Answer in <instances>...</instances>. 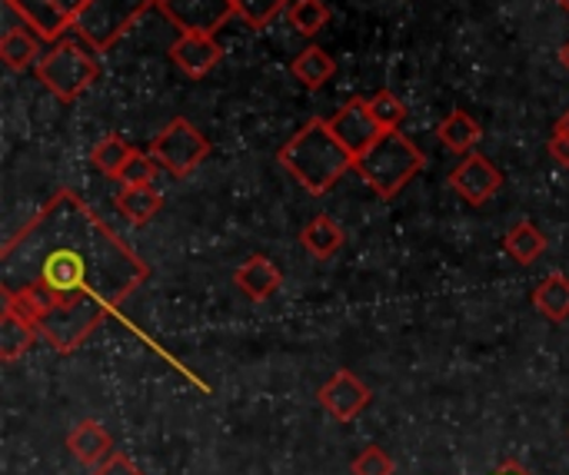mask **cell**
<instances>
[{
	"instance_id": "obj_1",
	"label": "cell",
	"mask_w": 569,
	"mask_h": 475,
	"mask_svg": "<svg viewBox=\"0 0 569 475\" xmlns=\"http://www.w3.org/2000/svg\"><path fill=\"white\" fill-rule=\"evenodd\" d=\"M17 243L37 256V266L23 286H3V306L30 320L57 353L80 346L147 273L113 230L67 190L37 213Z\"/></svg>"
},
{
	"instance_id": "obj_2",
	"label": "cell",
	"mask_w": 569,
	"mask_h": 475,
	"mask_svg": "<svg viewBox=\"0 0 569 475\" xmlns=\"http://www.w3.org/2000/svg\"><path fill=\"white\" fill-rule=\"evenodd\" d=\"M277 160L310 196L330 193L347 176V170H353V163H357V156L330 130V120H320V117L307 120L280 146Z\"/></svg>"
},
{
	"instance_id": "obj_3",
	"label": "cell",
	"mask_w": 569,
	"mask_h": 475,
	"mask_svg": "<svg viewBox=\"0 0 569 475\" xmlns=\"http://www.w3.org/2000/svg\"><path fill=\"white\" fill-rule=\"evenodd\" d=\"M423 153L417 150V143L400 133V130H383L377 137V143H370L353 170L363 176V183L380 196V200H393L420 170H423Z\"/></svg>"
},
{
	"instance_id": "obj_4",
	"label": "cell",
	"mask_w": 569,
	"mask_h": 475,
	"mask_svg": "<svg viewBox=\"0 0 569 475\" xmlns=\"http://www.w3.org/2000/svg\"><path fill=\"white\" fill-rule=\"evenodd\" d=\"M97 53L80 33L77 37H60L50 43V50L37 60V77L40 83L60 100V103H73L100 73Z\"/></svg>"
},
{
	"instance_id": "obj_5",
	"label": "cell",
	"mask_w": 569,
	"mask_h": 475,
	"mask_svg": "<svg viewBox=\"0 0 569 475\" xmlns=\"http://www.w3.org/2000/svg\"><path fill=\"white\" fill-rule=\"evenodd\" d=\"M160 0H87L80 10L73 30L93 47V50H110L150 7Z\"/></svg>"
},
{
	"instance_id": "obj_6",
	"label": "cell",
	"mask_w": 569,
	"mask_h": 475,
	"mask_svg": "<svg viewBox=\"0 0 569 475\" xmlns=\"http://www.w3.org/2000/svg\"><path fill=\"white\" fill-rule=\"evenodd\" d=\"M147 150H150V156H153L163 170H170L173 176H187V173H193V170L207 160L210 143H207V137H203L190 120L177 117V120H170V123L150 140Z\"/></svg>"
},
{
	"instance_id": "obj_7",
	"label": "cell",
	"mask_w": 569,
	"mask_h": 475,
	"mask_svg": "<svg viewBox=\"0 0 569 475\" xmlns=\"http://www.w3.org/2000/svg\"><path fill=\"white\" fill-rule=\"evenodd\" d=\"M40 40H60L87 7V0H3Z\"/></svg>"
},
{
	"instance_id": "obj_8",
	"label": "cell",
	"mask_w": 569,
	"mask_h": 475,
	"mask_svg": "<svg viewBox=\"0 0 569 475\" xmlns=\"http://www.w3.org/2000/svg\"><path fill=\"white\" fill-rule=\"evenodd\" d=\"M157 10L180 33H207V37H213L230 17H237L233 0H160Z\"/></svg>"
},
{
	"instance_id": "obj_9",
	"label": "cell",
	"mask_w": 569,
	"mask_h": 475,
	"mask_svg": "<svg viewBox=\"0 0 569 475\" xmlns=\"http://www.w3.org/2000/svg\"><path fill=\"white\" fill-rule=\"evenodd\" d=\"M450 186L470 203V206H483V203H490L497 193H500V186H503V173L493 166V160L490 156H483V153H467L463 160H460V166L450 173Z\"/></svg>"
},
{
	"instance_id": "obj_10",
	"label": "cell",
	"mask_w": 569,
	"mask_h": 475,
	"mask_svg": "<svg viewBox=\"0 0 569 475\" xmlns=\"http://www.w3.org/2000/svg\"><path fill=\"white\" fill-rule=\"evenodd\" d=\"M330 130L337 133V140L353 153L360 156L370 143H377V137L383 133V127L377 123L373 110H370V100L363 97H353L347 107H340L333 117H330Z\"/></svg>"
},
{
	"instance_id": "obj_11",
	"label": "cell",
	"mask_w": 569,
	"mask_h": 475,
	"mask_svg": "<svg viewBox=\"0 0 569 475\" xmlns=\"http://www.w3.org/2000/svg\"><path fill=\"white\" fill-rule=\"evenodd\" d=\"M320 406L337 420V423H353L373 400V393L350 373V370H337L317 393Z\"/></svg>"
},
{
	"instance_id": "obj_12",
	"label": "cell",
	"mask_w": 569,
	"mask_h": 475,
	"mask_svg": "<svg viewBox=\"0 0 569 475\" xmlns=\"http://www.w3.org/2000/svg\"><path fill=\"white\" fill-rule=\"evenodd\" d=\"M223 57V47L207 37V33H180L177 43L170 47V60L190 77V80H200L207 77Z\"/></svg>"
},
{
	"instance_id": "obj_13",
	"label": "cell",
	"mask_w": 569,
	"mask_h": 475,
	"mask_svg": "<svg viewBox=\"0 0 569 475\" xmlns=\"http://www.w3.org/2000/svg\"><path fill=\"white\" fill-rule=\"evenodd\" d=\"M67 453L83 466V469H97L100 463H107L113 456V439L110 433L97 423V420H80L70 433H67Z\"/></svg>"
},
{
	"instance_id": "obj_14",
	"label": "cell",
	"mask_w": 569,
	"mask_h": 475,
	"mask_svg": "<svg viewBox=\"0 0 569 475\" xmlns=\"http://www.w3.org/2000/svg\"><path fill=\"white\" fill-rule=\"evenodd\" d=\"M233 286H237L247 300L263 303V300H270V296L283 286V270H280L273 260H267V256H250L247 263L237 266Z\"/></svg>"
},
{
	"instance_id": "obj_15",
	"label": "cell",
	"mask_w": 569,
	"mask_h": 475,
	"mask_svg": "<svg viewBox=\"0 0 569 475\" xmlns=\"http://www.w3.org/2000/svg\"><path fill=\"white\" fill-rule=\"evenodd\" d=\"M300 243H303V250H307L310 256L330 260V256H337L340 246L347 243V233L340 230V223H337L333 216L320 213V216H313V220L300 230Z\"/></svg>"
},
{
	"instance_id": "obj_16",
	"label": "cell",
	"mask_w": 569,
	"mask_h": 475,
	"mask_svg": "<svg viewBox=\"0 0 569 475\" xmlns=\"http://www.w3.org/2000/svg\"><path fill=\"white\" fill-rule=\"evenodd\" d=\"M37 336L40 330L30 320L3 306V316H0V360L3 363H17L27 350H33Z\"/></svg>"
},
{
	"instance_id": "obj_17",
	"label": "cell",
	"mask_w": 569,
	"mask_h": 475,
	"mask_svg": "<svg viewBox=\"0 0 569 475\" xmlns=\"http://www.w3.org/2000/svg\"><path fill=\"white\" fill-rule=\"evenodd\" d=\"M437 137H440V143H443L447 150L467 156V153H473V146L483 140V130H480V123H477L467 110H453V113H447V117L440 120Z\"/></svg>"
},
{
	"instance_id": "obj_18",
	"label": "cell",
	"mask_w": 569,
	"mask_h": 475,
	"mask_svg": "<svg viewBox=\"0 0 569 475\" xmlns=\"http://www.w3.org/2000/svg\"><path fill=\"white\" fill-rule=\"evenodd\" d=\"M503 250L510 260H517L520 266H530L533 260H540L547 253V236L537 223L520 220L507 236H503Z\"/></svg>"
},
{
	"instance_id": "obj_19",
	"label": "cell",
	"mask_w": 569,
	"mask_h": 475,
	"mask_svg": "<svg viewBox=\"0 0 569 475\" xmlns=\"http://www.w3.org/2000/svg\"><path fill=\"white\" fill-rule=\"evenodd\" d=\"M117 210L133 223V226H143L150 223L160 210H163V196L147 183V186H123L117 193Z\"/></svg>"
},
{
	"instance_id": "obj_20",
	"label": "cell",
	"mask_w": 569,
	"mask_h": 475,
	"mask_svg": "<svg viewBox=\"0 0 569 475\" xmlns=\"http://www.w3.org/2000/svg\"><path fill=\"white\" fill-rule=\"evenodd\" d=\"M293 77L307 87V90H320L323 83L333 80L337 73V60L323 50V47H307L300 50V57L293 60Z\"/></svg>"
},
{
	"instance_id": "obj_21",
	"label": "cell",
	"mask_w": 569,
	"mask_h": 475,
	"mask_svg": "<svg viewBox=\"0 0 569 475\" xmlns=\"http://www.w3.org/2000/svg\"><path fill=\"white\" fill-rule=\"evenodd\" d=\"M40 53V37L30 27H10L0 40V57L10 70H27Z\"/></svg>"
},
{
	"instance_id": "obj_22",
	"label": "cell",
	"mask_w": 569,
	"mask_h": 475,
	"mask_svg": "<svg viewBox=\"0 0 569 475\" xmlns=\"http://www.w3.org/2000/svg\"><path fill=\"white\" fill-rule=\"evenodd\" d=\"M533 306H537L550 323H563V320H569V276H563V273H550V276L537 286Z\"/></svg>"
},
{
	"instance_id": "obj_23",
	"label": "cell",
	"mask_w": 569,
	"mask_h": 475,
	"mask_svg": "<svg viewBox=\"0 0 569 475\" xmlns=\"http://www.w3.org/2000/svg\"><path fill=\"white\" fill-rule=\"evenodd\" d=\"M130 153H133V146H130L123 137L110 133V137H103V140L90 150V160H93V166H97L103 176L117 180L120 170H123V163L130 160Z\"/></svg>"
},
{
	"instance_id": "obj_24",
	"label": "cell",
	"mask_w": 569,
	"mask_h": 475,
	"mask_svg": "<svg viewBox=\"0 0 569 475\" xmlns=\"http://www.w3.org/2000/svg\"><path fill=\"white\" fill-rule=\"evenodd\" d=\"M287 20L297 33L313 37L330 23V7H327V0H293L287 7Z\"/></svg>"
},
{
	"instance_id": "obj_25",
	"label": "cell",
	"mask_w": 569,
	"mask_h": 475,
	"mask_svg": "<svg viewBox=\"0 0 569 475\" xmlns=\"http://www.w3.org/2000/svg\"><path fill=\"white\" fill-rule=\"evenodd\" d=\"M233 3H237V17L253 30H263L290 7V0H233Z\"/></svg>"
},
{
	"instance_id": "obj_26",
	"label": "cell",
	"mask_w": 569,
	"mask_h": 475,
	"mask_svg": "<svg viewBox=\"0 0 569 475\" xmlns=\"http://www.w3.org/2000/svg\"><path fill=\"white\" fill-rule=\"evenodd\" d=\"M370 110H373V117H377V123H380L383 130H400L403 120H407L403 100H400L397 93H390V90H377V93L370 97Z\"/></svg>"
},
{
	"instance_id": "obj_27",
	"label": "cell",
	"mask_w": 569,
	"mask_h": 475,
	"mask_svg": "<svg viewBox=\"0 0 569 475\" xmlns=\"http://www.w3.org/2000/svg\"><path fill=\"white\" fill-rule=\"evenodd\" d=\"M157 160L150 156V150H133L130 153V160L123 163V170H120V183L123 186H147V183H153V173H157Z\"/></svg>"
},
{
	"instance_id": "obj_28",
	"label": "cell",
	"mask_w": 569,
	"mask_h": 475,
	"mask_svg": "<svg viewBox=\"0 0 569 475\" xmlns=\"http://www.w3.org/2000/svg\"><path fill=\"white\" fill-rule=\"evenodd\" d=\"M393 459L383 446H367L353 463H350V473L353 475H393Z\"/></svg>"
},
{
	"instance_id": "obj_29",
	"label": "cell",
	"mask_w": 569,
	"mask_h": 475,
	"mask_svg": "<svg viewBox=\"0 0 569 475\" xmlns=\"http://www.w3.org/2000/svg\"><path fill=\"white\" fill-rule=\"evenodd\" d=\"M90 475H143L123 453H113L107 463H100L97 469H90Z\"/></svg>"
},
{
	"instance_id": "obj_30",
	"label": "cell",
	"mask_w": 569,
	"mask_h": 475,
	"mask_svg": "<svg viewBox=\"0 0 569 475\" xmlns=\"http://www.w3.org/2000/svg\"><path fill=\"white\" fill-rule=\"evenodd\" d=\"M547 150H550V156H553L560 166H567L569 170V137L567 133H557V130H553V137H550V146H547Z\"/></svg>"
},
{
	"instance_id": "obj_31",
	"label": "cell",
	"mask_w": 569,
	"mask_h": 475,
	"mask_svg": "<svg viewBox=\"0 0 569 475\" xmlns=\"http://www.w3.org/2000/svg\"><path fill=\"white\" fill-rule=\"evenodd\" d=\"M493 475H533V473H530L523 463H517V459H507V463H503V466H500V469H497Z\"/></svg>"
},
{
	"instance_id": "obj_32",
	"label": "cell",
	"mask_w": 569,
	"mask_h": 475,
	"mask_svg": "<svg viewBox=\"0 0 569 475\" xmlns=\"http://www.w3.org/2000/svg\"><path fill=\"white\" fill-rule=\"evenodd\" d=\"M557 133H567L569 137V110L560 117V120H557Z\"/></svg>"
},
{
	"instance_id": "obj_33",
	"label": "cell",
	"mask_w": 569,
	"mask_h": 475,
	"mask_svg": "<svg viewBox=\"0 0 569 475\" xmlns=\"http://www.w3.org/2000/svg\"><path fill=\"white\" fill-rule=\"evenodd\" d=\"M560 60L567 63V70H569V40H567V43H563V50H560Z\"/></svg>"
},
{
	"instance_id": "obj_34",
	"label": "cell",
	"mask_w": 569,
	"mask_h": 475,
	"mask_svg": "<svg viewBox=\"0 0 569 475\" xmlns=\"http://www.w3.org/2000/svg\"><path fill=\"white\" fill-rule=\"evenodd\" d=\"M560 7H567V10H569V0H560Z\"/></svg>"
}]
</instances>
